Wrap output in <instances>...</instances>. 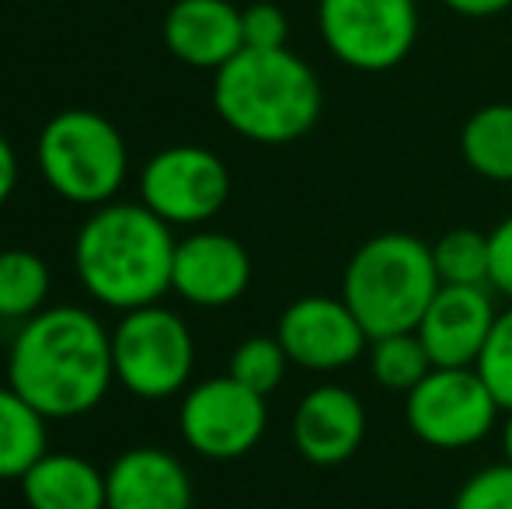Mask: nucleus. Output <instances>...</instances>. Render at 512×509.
<instances>
[{
    "label": "nucleus",
    "instance_id": "obj_1",
    "mask_svg": "<svg viewBox=\"0 0 512 509\" xmlns=\"http://www.w3.org/2000/svg\"><path fill=\"white\" fill-rule=\"evenodd\" d=\"M7 384L49 422L81 419L115 384L112 332L84 307H46L14 335Z\"/></svg>",
    "mask_w": 512,
    "mask_h": 509
},
{
    "label": "nucleus",
    "instance_id": "obj_2",
    "mask_svg": "<svg viewBox=\"0 0 512 509\" xmlns=\"http://www.w3.org/2000/svg\"><path fill=\"white\" fill-rule=\"evenodd\" d=\"M175 248L171 224L143 203H105L77 227L74 269L91 300L126 314L171 293Z\"/></svg>",
    "mask_w": 512,
    "mask_h": 509
},
{
    "label": "nucleus",
    "instance_id": "obj_3",
    "mask_svg": "<svg viewBox=\"0 0 512 509\" xmlns=\"http://www.w3.org/2000/svg\"><path fill=\"white\" fill-rule=\"evenodd\" d=\"M324 91L314 67L286 49H241L213 74V109L237 136L283 147L321 119Z\"/></svg>",
    "mask_w": 512,
    "mask_h": 509
},
{
    "label": "nucleus",
    "instance_id": "obj_4",
    "mask_svg": "<svg viewBox=\"0 0 512 509\" xmlns=\"http://www.w3.org/2000/svg\"><path fill=\"white\" fill-rule=\"evenodd\" d=\"M432 245L408 231H384L363 241L342 276V300L370 339L415 332L439 293Z\"/></svg>",
    "mask_w": 512,
    "mask_h": 509
},
{
    "label": "nucleus",
    "instance_id": "obj_5",
    "mask_svg": "<svg viewBox=\"0 0 512 509\" xmlns=\"http://www.w3.org/2000/svg\"><path fill=\"white\" fill-rule=\"evenodd\" d=\"M35 168L42 182L74 206L115 203L129 175V147L119 126L91 109H63L39 129Z\"/></svg>",
    "mask_w": 512,
    "mask_h": 509
},
{
    "label": "nucleus",
    "instance_id": "obj_6",
    "mask_svg": "<svg viewBox=\"0 0 512 509\" xmlns=\"http://www.w3.org/2000/svg\"><path fill=\"white\" fill-rule=\"evenodd\" d=\"M115 384L140 401L175 398L189 387L196 367V339L178 311L161 304L136 307L112 328Z\"/></svg>",
    "mask_w": 512,
    "mask_h": 509
},
{
    "label": "nucleus",
    "instance_id": "obj_7",
    "mask_svg": "<svg viewBox=\"0 0 512 509\" xmlns=\"http://www.w3.org/2000/svg\"><path fill=\"white\" fill-rule=\"evenodd\" d=\"M317 28L342 67L387 74L418 42V0H317Z\"/></svg>",
    "mask_w": 512,
    "mask_h": 509
},
{
    "label": "nucleus",
    "instance_id": "obj_8",
    "mask_svg": "<svg viewBox=\"0 0 512 509\" xmlns=\"http://www.w3.org/2000/svg\"><path fill=\"white\" fill-rule=\"evenodd\" d=\"M499 401L474 367H432L405 394L408 429L436 450H467L499 422Z\"/></svg>",
    "mask_w": 512,
    "mask_h": 509
},
{
    "label": "nucleus",
    "instance_id": "obj_9",
    "mask_svg": "<svg viewBox=\"0 0 512 509\" xmlns=\"http://www.w3.org/2000/svg\"><path fill=\"white\" fill-rule=\"evenodd\" d=\"M227 199V164L199 143H171L140 168V203L171 227L209 224Z\"/></svg>",
    "mask_w": 512,
    "mask_h": 509
},
{
    "label": "nucleus",
    "instance_id": "obj_10",
    "mask_svg": "<svg viewBox=\"0 0 512 509\" xmlns=\"http://www.w3.org/2000/svg\"><path fill=\"white\" fill-rule=\"evenodd\" d=\"M265 426H269L265 398L237 384L230 374L192 384L178 408L182 440L206 461H237L251 454L262 443Z\"/></svg>",
    "mask_w": 512,
    "mask_h": 509
},
{
    "label": "nucleus",
    "instance_id": "obj_11",
    "mask_svg": "<svg viewBox=\"0 0 512 509\" xmlns=\"http://www.w3.org/2000/svg\"><path fill=\"white\" fill-rule=\"evenodd\" d=\"M276 339L283 342L293 367L310 374H335L363 360L370 335L359 325L352 307L342 297H300L279 314Z\"/></svg>",
    "mask_w": 512,
    "mask_h": 509
},
{
    "label": "nucleus",
    "instance_id": "obj_12",
    "mask_svg": "<svg viewBox=\"0 0 512 509\" xmlns=\"http://www.w3.org/2000/svg\"><path fill=\"white\" fill-rule=\"evenodd\" d=\"M251 286V255L223 231H192L178 241L171 293L192 307H230Z\"/></svg>",
    "mask_w": 512,
    "mask_h": 509
},
{
    "label": "nucleus",
    "instance_id": "obj_13",
    "mask_svg": "<svg viewBox=\"0 0 512 509\" xmlns=\"http://www.w3.org/2000/svg\"><path fill=\"white\" fill-rule=\"evenodd\" d=\"M495 318L492 286H439L415 332L432 367H474Z\"/></svg>",
    "mask_w": 512,
    "mask_h": 509
},
{
    "label": "nucleus",
    "instance_id": "obj_14",
    "mask_svg": "<svg viewBox=\"0 0 512 509\" xmlns=\"http://www.w3.org/2000/svg\"><path fill=\"white\" fill-rule=\"evenodd\" d=\"M366 440V405L342 384H317L293 412V447L307 464H345Z\"/></svg>",
    "mask_w": 512,
    "mask_h": 509
},
{
    "label": "nucleus",
    "instance_id": "obj_15",
    "mask_svg": "<svg viewBox=\"0 0 512 509\" xmlns=\"http://www.w3.org/2000/svg\"><path fill=\"white\" fill-rule=\"evenodd\" d=\"M161 39L178 63L216 74L244 49L241 7L230 0H175L164 14Z\"/></svg>",
    "mask_w": 512,
    "mask_h": 509
},
{
    "label": "nucleus",
    "instance_id": "obj_16",
    "mask_svg": "<svg viewBox=\"0 0 512 509\" xmlns=\"http://www.w3.org/2000/svg\"><path fill=\"white\" fill-rule=\"evenodd\" d=\"M105 509H192V478L168 450L133 447L108 464Z\"/></svg>",
    "mask_w": 512,
    "mask_h": 509
},
{
    "label": "nucleus",
    "instance_id": "obj_17",
    "mask_svg": "<svg viewBox=\"0 0 512 509\" xmlns=\"http://www.w3.org/2000/svg\"><path fill=\"white\" fill-rule=\"evenodd\" d=\"M28 509H105V471L88 457L46 450L21 478Z\"/></svg>",
    "mask_w": 512,
    "mask_h": 509
},
{
    "label": "nucleus",
    "instance_id": "obj_18",
    "mask_svg": "<svg viewBox=\"0 0 512 509\" xmlns=\"http://www.w3.org/2000/svg\"><path fill=\"white\" fill-rule=\"evenodd\" d=\"M49 450V419L11 384H0V482H21Z\"/></svg>",
    "mask_w": 512,
    "mask_h": 509
},
{
    "label": "nucleus",
    "instance_id": "obj_19",
    "mask_svg": "<svg viewBox=\"0 0 512 509\" xmlns=\"http://www.w3.org/2000/svg\"><path fill=\"white\" fill-rule=\"evenodd\" d=\"M460 154L474 175L512 185V105L495 102L471 112L460 129Z\"/></svg>",
    "mask_w": 512,
    "mask_h": 509
},
{
    "label": "nucleus",
    "instance_id": "obj_20",
    "mask_svg": "<svg viewBox=\"0 0 512 509\" xmlns=\"http://www.w3.org/2000/svg\"><path fill=\"white\" fill-rule=\"evenodd\" d=\"M49 286H53V272L39 252L4 248L0 252V321L25 325L28 318L46 311Z\"/></svg>",
    "mask_w": 512,
    "mask_h": 509
},
{
    "label": "nucleus",
    "instance_id": "obj_21",
    "mask_svg": "<svg viewBox=\"0 0 512 509\" xmlns=\"http://www.w3.org/2000/svg\"><path fill=\"white\" fill-rule=\"evenodd\" d=\"M432 262L443 286H488L492 276V245L478 227H450L432 245Z\"/></svg>",
    "mask_w": 512,
    "mask_h": 509
},
{
    "label": "nucleus",
    "instance_id": "obj_22",
    "mask_svg": "<svg viewBox=\"0 0 512 509\" xmlns=\"http://www.w3.org/2000/svg\"><path fill=\"white\" fill-rule=\"evenodd\" d=\"M366 353H370L373 381L398 394H408L411 387H418L432 370V360L425 353L418 332H398V335H384V339H373Z\"/></svg>",
    "mask_w": 512,
    "mask_h": 509
},
{
    "label": "nucleus",
    "instance_id": "obj_23",
    "mask_svg": "<svg viewBox=\"0 0 512 509\" xmlns=\"http://www.w3.org/2000/svg\"><path fill=\"white\" fill-rule=\"evenodd\" d=\"M286 370H290V356H286L283 342L276 335H251L241 346L230 353L227 374L237 384L251 387L255 394L269 398L279 384L286 381Z\"/></svg>",
    "mask_w": 512,
    "mask_h": 509
},
{
    "label": "nucleus",
    "instance_id": "obj_24",
    "mask_svg": "<svg viewBox=\"0 0 512 509\" xmlns=\"http://www.w3.org/2000/svg\"><path fill=\"white\" fill-rule=\"evenodd\" d=\"M474 370L492 391V398L499 401L502 412H512V307L499 311Z\"/></svg>",
    "mask_w": 512,
    "mask_h": 509
},
{
    "label": "nucleus",
    "instance_id": "obj_25",
    "mask_svg": "<svg viewBox=\"0 0 512 509\" xmlns=\"http://www.w3.org/2000/svg\"><path fill=\"white\" fill-rule=\"evenodd\" d=\"M453 509H512V464H488L460 485Z\"/></svg>",
    "mask_w": 512,
    "mask_h": 509
},
{
    "label": "nucleus",
    "instance_id": "obj_26",
    "mask_svg": "<svg viewBox=\"0 0 512 509\" xmlns=\"http://www.w3.org/2000/svg\"><path fill=\"white\" fill-rule=\"evenodd\" d=\"M244 49H286L290 42V18L279 4L258 0L241 11Z\"/></svg>",
    "mask_w": 512,
    "mask_h": 509
},
{
    "label": "nucleus",
    "instance_id": "obj_27",
    "mask_svg": "<svg viewBox=\"0 0 512 509\" xmlns=\"http://www.w3.org/2000/svg\"><path fill=\"white\" fill-rule=\"evenodd\" d=\"M488 245H492V276H488V286L512 300V213L488 231Z\"/></svg>",
    "mask_w": 512,
    "mask_h": 509
},
{
    "label": "nucleus",
    "instance_id": "obj_28",
    "mask_svg": "<svg viewBox=\"0 0 512 509\" xmlns=\"http://www.w3.org/2000/svg\"><path fill=\"white\" fill-rule=\"evenodd\" d=\"M18 154H14L11 140H7L4 133H0V206L7 203V199L14 196V189H18Z\"/></svg>",
    "mask_w": 512,
    "mask_h": 509
},
{
    "label": "nucleus",
    "instance_id": "obj_29",
    "mask_svg": "<svg viewBox=\"0 0 512 509\" xmlns=\"http://www.w3.org/2000/svg\"><path fill=\"white\" fill-rule=\"evenodd\" d=\"M443 4L460 18H495V14L509 11L512 0H443Z\"/></svg>",
    "mask_w": 512,
    "mask_h": 509
},
{
    "label": "nucleus",
    "instance_id": "obj_30",
    "mask_svg": "<svg viewBox=\"0 0 512 509\" xmlns=\"http://www.w3.org/2000/svg\"><path fill=\"white\" fill-rule=\"evenodd\" d=\"M502 450H506V461L512 464V412H506V426H502Z\"/></svg>",
    "mask_w": 512,
    "mask_h": 509
}]
</instances>
